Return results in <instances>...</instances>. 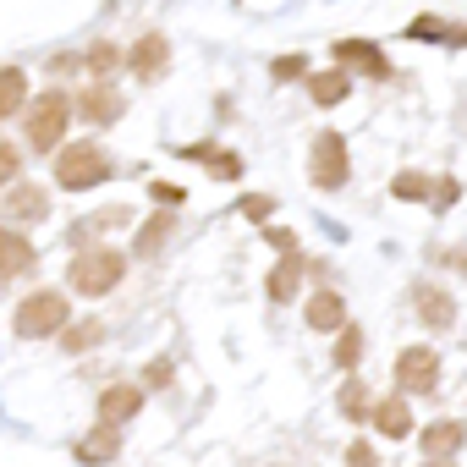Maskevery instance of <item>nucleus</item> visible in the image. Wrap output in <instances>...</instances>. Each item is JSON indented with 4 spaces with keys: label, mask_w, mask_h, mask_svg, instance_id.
Wrapping results in <instances>:
<instances>
[{
    "label": "nucleus",
    "mask_w": 467,
    "mask_h": 467,
    "mask_svg": "<svg viewBox=\"0 0 467 467\" xmlns=\"http://www.w3.org/2000/svg\"><path fill=\"white\" fill-rule=\"evenodd\" d=\"M121 275H127L121 248H83V254L67 265V281H72L78 297H105L110 286H121Z\"/></svg>",
    "instance_id": "f257e3e1"
},
{
    "label": "nucleus",
    "mask_w": 467,
    "mask_h": 467,
    "mask_svg": "<svg viewBox=\"0 0 467 467\" xmlns=\"http://www.w3.org/2000/svg\"><path fill=\"white\" fill-rule=\"evenodd\" d=\"M105 176H110V154H105L99 143H72V149L56 154V182H61L67 192H88V187H99Z\"/></svg>",
    "instance_id": "f03ea898"
},
{
    "label": "nucleus",
    "mask_w": 467,
    "mask_h": 467,
    "mask_svg": "<svg viewBox=\"0 0 467 467\" xmlns=\"http://www.w3.org/2000/svg\"><path fill=\"white\" fill-rule=\"evenodd\" d=\"M67 121H72V99L67 94H39L34 105H28V143L45 154V149H56L61 143V132H67Z\"/></svg>",
    "instance_id": "7ed1b4c3"
},
{
    "label": "nucleus",
    "mask_w": 467,
    "mask_h": 467,
    "mask_svg": "<svg viewBox=\"0 0 467 467\" xmlns=\"http://www.w3.org/2000/svg\"><path fill=\"white\" fill-rule=\"evenodd\" d=\"M61 325H67V297H61V292H34V297H23V308H17V336H23V341L56 336Z\"/></svg>",
    "instance_id": "20e7f679"
},
{
    "label": "nucleus",
    "mask_w": 467,
    "mask_h": 467,
    "mask_svg": "<svg viewBox=\"0 0 467 467\" xmlns=\"http://www.w3.org/2000/svg\"><path fill=\"white\" fill-rule=\"evenodd\" d=\"M308 165H314V171H308L314 187H319V192H336V187L347 182V143H341V132H319Z\"/></svg>",
    "instance_id": "39448f33"
},
{
    "label": "nucleus",
    "mask_w": 467,
    "mask_h": 467,
    "mask_svg": "<svg viewBox=\"0 0 467 467\" xmlns=\"http://www.w3.org/2000/svg\"><path fill=\"white\" fill-rule=\"evenodd\" d=\"M396 385L412 390V396H429V390L440 385V358H434L429 347H407V352L396 358Z\"/></svg>",
    "instance_id": "423d86ee"
},
{
    "label": "nucleus",
    "mask_w": 467,
    "mask_h": 467,
    "mask_svg": "<svg viewBox=\"0 0 467 467\" xmlns=\"http://www.w3.org/2000/svg\"><path fill=\"white\" fill-rule=\"evenodd\" d=\"M34 243L23 237V231H12V225H0V281H17V275H28L34 270Z\"/></svg>",
    "instance_id": "0eeeda50"
},
{
    "label": "nucleus",
    "mask_w": 467,
    "mask_h": 467,
    "mask_svg": "<svg viewBox=\"0 0 467 467\" xmlns=\"http://www.w3.org/2000/svg\"><path fill=\"white\" fill-rule=\"evenodd\" d=\"M336 67H341V72H347V67H358L363 78H379V83L390 78V61H385L368 39H341V45H336Z\"/></svg>",
    "instance_id": "6e6552de"
},
{
    "label": "nucleus",
    "mask_w": 467,
    "mask_h": 467,
    "mask_svg": "<svg viewBox=\"0 0 467 467\" xmlns=\"http://www.w3.org/2000/svg\"><path fill=\"white\" fill-rule=\"evenodd\" d=\"M138 407H143V390H138V385H110V390L99 396V423H105V429H121L127 418H138Z\"/></svg>",
    "instance_id": "1a4fd4ad"
},
{
    "label": "nucleus",
    "mask_w": 467,
    "mask_h": 467,
    "mask_svg": "<svg viewBox=\"0 0 467 467\" xmlns=\"http://www.w3.org/2000/svg\"><path fill=\"white\" fill-rule=\"evenodd\" d=\"M165 61H171V45H165V34H143V39L127 50V67H132L138 78H160V72H165Z\"/></svg>",
    "instance_id": "9d476101"
},
{
    "label": "nucleus",
    "mask_w": 467,
    "mask_h": 467,
    "mask_svg": "<svg viewBox=\"0 0 467 467\" xmlns=\"http://www.w3.org/2000/svg\"><path fill=\"white\" fill-rule=\"evenodd\" d=\"M462 440H467V429H462L456 418H440V423L423 429V456H429V462H445V456L462 451Z\"/></svg>",
    "instance_id": "9b49d317"
},
{
    "label": "nucleus",
    "mask_w": 467,
    "mask_h": 467,
    "mask_svg": "<svg viewBox=\"0 0 467 467\" xmlns=\"http://www.w3.org/2000/svg\"><path fill=\"white\" fill-rule=\"evenodd\" d=\"M45 214H50V192L45 187L23 182V187L6 192V220H45Z\"/></svg>",
    "instance_id": "f8f14e48"
},
{
    "label": "nucleus",
    "mask_w": 467,
    "mask_h": 467,
    "mask_svg": "<svg viewBox=\"0 0 467 467\" xmlns=\"http://www.w3.org/2000/svg\"><path fill=\"white\" fill-rule=\"evenodd\" d=\"M303 314H308L314 330H347V297L341 292H314Z\"/></svg>",
    "instance_id": "ddd939ff"
},
{
    "label": "nucleus",
    "mask_w": 467,
    "mask_h": 467,
    "mask_svg": "<svg viewBox=\"0 0 467 467\" xmlns=\"http://www.w3.org/2000/svg\"><path fill=\"white\" fill-rule=\"evenodd\" d=\"M78 110L88 116V121H99V127H110V121H121V94L110 88V83H94L83 99H78Z\"/></svg>",
    "instance_id": "4468645a"
},
{
    "label": "nucleus",
    "mask_w": 467,
    "mask_h": 467,
    "mask_svg": "<svg viewBox=\"0 0 467 467\" xmlns=\"http://www.w3.org/2000/svg\"><path fill=\"white\" fill-rule=\"evenodd\" d=\"M412 297H418V319H423V325H434V330H451V325H456V303H451L440 286H418Z\"/></svg>",
    "instance_id": "2eb2a0df"
},
{
    "label": "nucleus",
    "mask_w": 467,
    "mask_h": 467,
    "mask_svg": "<svg viewBox=\"0 0 467 467\" xmlns=\"http://www.w3.org/2000/svg\"><path fill=\"white\" fill-rule=\"evenodd\" d=\"M374 429H379L385 440H407V434H412V412H407V401H401V396L374 401Z\"/></svg>",
    "instance_id": "dca6fc26"
},
{
    "label": "nucleus",
    "mask_w": 467,
    "mask_h": 467,
    "mask_svg": "<svg viewBox=\"0 0 467 467\" xmlns=\"http://www.w3.org/2000/svg\"><path fill=\"white\" fill-rule=\"evenodd\" d=\"M297 281H303V254H286L275 270H270V281H265V292L275 297V303H292L297 297Z\"/></svg>",
    "instance_id": "f3484780"
},
{
    "label": "nucleus",
    "mask_w": 467,
    "mask_h": 467,
    "mask_svg": "<svg viewBox=\"0 0 467 467\" xmlns=\"http://www.w3.org/2000/svg\"><path fill=\"white\" fill-rule=\"evenodd\" d=\"M171 231H176V214L171 209H154V220L138 231V243H132V254H160L165 243H171Z\"/></svg>",
    "instance_id": "a211bd4d"
},
{
    "label": "nucleus",
    "mask_w": 467,
    "mask_h": 467,
    "mask_svg": "<svg viewBox=\"0 0 467 467\" xmlns=\"http://www.w3.org/2000/svg\"><path fill=\"white\" fill-rule=\"evenodd\" d=\"M347 88H352V83H347V72H341V67H336V72H314V78H308V94H314V105H325V110H330V105H341V99H347Z\"/></svg>",
    "instance_id": "6ab92c4d"
},
{
    "label": "nucleus",
    "mask_w": 467,
    "mask_h": 467,
    "mask_svg": "<svg viewBox=\"0 0 467 467\" xmlns=\"http://www.w3.org/2000/svg\"><path fill=\"white\" fill-rule=\"evenodd\" d=\"M116 451H121V429H105V423L88 440H78V462H110Z\"/></svg>",
    "instance_id": "aec40b11"
},
{
    "label": "nucleus",
    "mask_w": 467,
    "mask_h": 467,
    "mask_svg": "<svg viewBox=\"0 0 467 467\" xmlns=\"http://www.w3.org/2000/svg\"><path fill=\"white\" fill-rule=\"evenodd\" d=\"M23 99H28V78H23L17 67H0V121L17 116V110H23Z\"/></svg>",
    "instance_id": "412c9836"
},
{
    "label": "nucleus",
    "mask_w": 467,
    "mask_h": 467,
    "mask_svg": "<svg viewBox=\"0 0 467 467\" xmlns=\"http://www.w3.org/2000/svg\"><path fill=\"white\" fill-rule=\"evenodd\" d=\"M187 154L209 160V171H214L220 182H237V176H243V154H231V149H187Z\"/></svg>",
    "instance_id": "4be33fe9"
},
{
    "label": "nucleus",
    "mask_w": 467,
    "mask_h": 467,
    "mask_svg": "<svg viewBox=\"0 0 467 467\" xmlns=\"http://www.w3.org/2000/svg\"><path fill=\"white\" fill-rule=\"evenodd\" d=\"M99 336H105V325H99V319H83V325H72V330H67V341H61V347H67V352H88Z\"/></svg>",
    "instance_id": "5701e85b"
},
{
    "label": "nucleus",
    "mask_w": 467,
    "mask_h": 467,
    "mask_svg": "<svg viewBox=\"0 0 467 467\" xmlns=\"http://www.w3.org/2000/svg\"><path fill=\"white\" fill-rule=\"evenodd\" d=\"M358 358H363V330H358V325H347V330H341V341H336V363H341V368H352Z\"/></svg>",
    "instance_id": "b1692460"
},
{
    "label": "nucleus",
    "mask_w": 467,
    "mask_h": 467,
    "mask_svg": "<svg viewBox=\"0 0 467 467\" xmlns=\"http://www.w3.org/2000/svg\"><path fill=\"white\" fill-rule=\"evenodd\" d=\"M407 39H423V45H440V39H451V28H445L440 17H412V28H407Z\"/></svg>",
    "instance_id": "393cba45"
},
{
    "label": "nucleus",
    "mask_w": 467,
    "mask_h": 467,
    "mask_svg": "<svg viewBox=\"0 0 467 467\" xmlns=\"http://www.w3.org/2000/svg\"><path fill=\"white\" fill-rule=\"evenodd\" d=\"M116 67H121V50H116V45H94V50H88V72H94V78H110Z\"/></svg>",
    "instance_id": "a878e982"
},
{
    "label": "nucleus",
    "mask_w": 467,
    "mask_h": 467,
    "mask_svg": "<svg viewBox=\"0 0 467 467\" xmlns=\"http://www.w3.org/2000/svg\"><path fill=\"white\" fill-rule=\"evenodd\" d=\"M270 72H275L281 83H297V78H314V72H308V56H275V61H270Z\"/></svg>",
    "instance_id": "bb28decb"
},
{
    "label": "nucleus",
    "mask_w": 467,
    "mask_h": 467,
    "mask_svg": "<svg viewBox=\"0 0 467 467\" xmlns=\"http://www.w3.org/2000/svg\"><path fill=\"white\" fill-rule=\"evenodd\" d=\"M396 198H429V176L401 171V176H396Z\"/></svg>",
    "instance_id": "cd10ccee"
},
{
    "label": "nucleus",
    "mask_w": 467,
    "mask_h": 467,
    "mask_svg": "<svg viewBox=\"0 0 467 467\" xmlns=\"http://www.w3.org/2000/svg\"><path fill=\"white\" fill-rule=\"evenodd\" d=\"M237 209H243V220H270V209H275V198H270V192H254V198H243Z\"/></svg>",
    "instance_id": "c85d7f7f"
},
{
    "label": "nucleus",
    "mask_w": 467,
    "mask_h": 467,
    "mask_svg": "<svg viewBox=\"0 0 467 467\" xmlns=\"http://www.w3.org/2000/svg\"><path fill=\"white\" fill-rule=\"evenodd\" d=\"M341 407H347V418H363V412H368V390L352 379V385H347V396H341Z\"/></svg>",
    "instance_id": "c756f323"
},
{
    "label": "nucleus",
    "mask_w": 467,
    "mask_h": 467,
    "mask_svg": "<svg viewBox=\"0 0 467 467\" xmlns=\"http://www.w3.org/2000/svg\"><path fill=\"white\" fill-rule=\"evenodd\" d=\"M171 374H176V368H171V358H154V363L143 368V379H149V385H171Z\"/></svg>",
    "instance_id": "7c9ffc66"
},
{
    "label": "nucleus",
    "mask_w": 467,
    "mask_h": 467,
    "mask_svg": "<svg viewBox=\"0 0 467 467\" xmlns=\"http://www.w3.org/2000/svg\"><path fill=\"white\" fill-rule=\"evenodd\" d=\"M12 176H17V149H12V143H0V187H6Z\"/></svg>",
    "instance_id": "2f4dec72"
},
{
    "label": "nucleus",
    "mask_w": 467,
    "mask_h": 467,
    "mask_svg": "<svg viewBox=\"0 0 467 467\" xmlns=\"http://www.w3.org/2000/svg\"><path fill=\"white\" fill-rule=\"evenodd\" d=\"M149 192H154V198H160V203H182V198H187V192H182V187H176V182H154V187H149Z\"/></svg>",
    "instance_id": "473e14b6"
},
{
    "label": "nucleus",
    "mask_w": 467,
    "mask_h": 467,
    "mask_svg": "<svg viewBox=\"0 0 467 467\" xmlns=\"http://www.w3.org/2000/svg\"><path fill=\"white\" fill-rule=\"evenodd\" d=\"M347 462H352V467H374V445H363V440H358V445L347 451Z\"/></svg>",
    "instance_id": "72a5a7b5"
},
{
    "label": "nucleus",
    "mask_w": 467,
    "mask_h": 467,
    "mask_svg": "<svg viewBox=\"0 0 467 467\" xmlns=\"http://www.w3.org/2000/svg\"><path fill=\"white\" fill-rule=\"evenodd\" d=\"M270 243H275V248H286V254L297 248V237H292V231H286V225H270Z\"/></svg>",
    "instance_id": "f704fd0d"
},
{
    "label": "nucleus",
    "mask_w": 467,
    "mask_h": 467,
    "mask_svg": "<svg viewBox=\"0 0 467 467\" xmlns=\"http://www.w3.org/2000/svg\"><path fill=\"white\" fill-rule=\"evenodd\" d=\"M451 45H467V23H462V28H451Z\"/></svg>",
    "instance_id": "c9c22d12"
},
{
    "label": "nucleus",
    "mask_w": 467,
    "mask_h": 467,
    "mask_svg": "<svg viewBox=\"0 0 467 467\" xmlns=\"http://www.w3.org/2000/svg\"><path fill=\"white\" fill-rule=\"evenodd\" d=\"M423 467H451V462H423Z\"/></svg>",
    "instance_id": "e433bc0d"
}]
</instances>
